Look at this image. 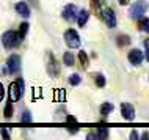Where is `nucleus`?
I'll use <instances>...</instances> for the list:
<instances>
[{
    "mask_svg": "<svg viewBox=\"0 0 149 140\" xmlns=\"http://www.w3.org/2000/svg\"><path fill=\"white\" fill-rule=\"evenodd\" d=\"M63 63L66 66H74L75 57H74V54H72L71 50H68V52H64V54H63Z\"/></svg>",
    "mask_w": 149,
    "mask_h": 140,
    "instance_id": "nucleus-13",
    "label": "nucleus"
},
{
    "mask_svg": "<svg viewBox=\"0 0 149 140\" xmlns=\"http://www.w3.org/2000/svg\"><path fill=\"white\" fill-rule=\"evenodd\" d=\"M141 137H143V139H149V134H148V132H144V134L141 135Z\"/></svg>",
    "mask_w": 149,
    "mask_h": 140,
    "instance_id": "nucleus-31",
    "label": "nucleus"
},
{
    "mask_svg": "<svg viewBox=\"0 0 149 140\" xmlns=\"http://www.w3.org/2000/svg\"><path fill=\"white\" fill-rule=\"evenodd\" d=\"M29 29H30L29 22H22L21 25H19V35H21V36H22V39H25L27 33H29Z\"/></svg>",
    "mask_w": 149,
    "mask_h": 140,
    "instance_id": "nucleus-18",
    "label": "nucleus"
},
{
    "mask_svg": "<svg viewBox=\"0 0 149 140\" xmlns=\"http://www.w3.org/2000/svg\"><path fill=\"white\" fill-rule=\"evenodd\" d=\"M94 82H96V85H97L99 88L105 87V83H107L105 77H104V74H96V76H94Z\"/></svg>",
    "mask_w": 149,
    "mask_h": 140,
    "instance_id": "nucleus-21",
    "label": "nucleus"
},
{
    "mask_svg": "<svg viewBox=\"0 0 149 140\" xmlns=\"http://www.w3.org/2000/svg\"><path fill=\"white\" fill-rule=\"evenodd\" d=\"M121 115L126 121H134L135 120V109L132 104L129 102H123L121 104Z\"/></svg>",
    "mask_w": 149,
    "mask_h": 140,
    "instance_id": "nucleus-8",
    "label": "nucleus"
},
{
    "mask_svg": "<svg viewBox=\"0 0 149 140\" xmlns=\"http://www.w3.org/2000/svg\"><path fill=\"white\" fill-rule=\"evenodd\" d=\"M88 19H90V11L88 10H80L79 11V16H77V24L80 27H85L86 25V22H88Z\"/></svg>",
    "mask_w": 149,
    "mask_h": 140,
    "instance_id": "nucleus-12",
    "label": "nucleus"
},
{
    "mask_svg": "<svg viewBox=\"0 0 149 140\" xmlns=\"http://www.w3.org/2000/svg\"><path fill=\"white\" fill-rule=\"evenodd\" d=\"M146 60L149 62V49H146Z\"/></svg>",
    "mask_w": 149,
    "mask_h": 140,
    "instance_id": "nucleus-32",
    "label": "nucleus"
},
{
    "mask_svg": "<svg viewBox=\"0 0 149 140\" xmlns=\"http://www.w3.org/2000/svg\"><path fill=\"white\" fill-rule=\"evenodd\" d=\"M127 58H129V62H130L132 65L138 66V65H141V62L144 60V55H143V52L140 49H132L130 52H129Z\"/></svg>",
    "mask_w": 149,
    "mask_h": 140,
    "instance_id": "nucleus-9",
    "label": "nucleus"
},
{
    "mask_svg": "<svg viewBox=\"0 0 149 140\" xmlns=\"http://www.w3.org/2000/svg\"><path fill=\"white\" fill-rule=\"evenodd\" d=\"M118 2L121 3V5H129V2H130V0H118Z\"/></svg>",
    "mask_w": 149,
    "mask_h": 140,
    "instance_id": "nucleus-29",
    "label": "nucleus"
},
{
    "mask_svg": "<svg viewBox=\"0 0 149 140\" xmlns=\"http://www.w3.org/2000/svg\"><path fill=\"white\" fill-rule=\"evenodd\" d=\"M0 132H2V137H3V139H10V134H8L6 129H2Z\"/></svg>",
    "mask_w": 149,
    "mask_h": 140,
    "instance_id": "nucleus-27",
    "label": "nucleus"
},
{
    "mask_svg": "<svg viewBox=\"0 0 149 140\" xmlns=\"http://www.w3.org/2000/svg\"><path fill=\"white\" fill-rule=\"evenodd\" d=\"M66 121H68V123H77V118H75V117H71V115H69V117H66Z\"/></svg>",
    "mask_w": 149,
    "mask_h": 140,
    "instance_id": "nucleus-26",
    "label": "nucleus"
},
{
    "mask_svg": "<svg viewBox=\"0 0 149 140\" xmlns=\"http://www.w3.org/2000/svg\"><path fill=\"white\" fill-rule=\"evenodd\" d=\"M107 135H108L107 127H100V129H99V137H100V139H105Z\"/></svg>",
    "mask_w": 149,
    "mask_h": 140,
    "instance_id": "nucleus-24",
    "label": "nucleus"
},
{
    "mask_svg": "<svg viewBox=\"0 0 149 140\" xmlns=\"http://www.w3.org/2000/svg\"><path fill=\"white\" fill-rule=\"evenodd\" d=\"M105 5V0H91V6L96 13H100V10Z\"/></svg>",
    "mask_w": 149,
    "mask_h": 140,
    "instance_id": "nucleus-17",
    "label": "nucleus"
},
{
    "mask_svg": "<svg viewBox=\"0 0 149 140\" xmlns=\"http://www.w3.org/2000/svg\"><path fill=\"white\" fill-rule=\"evenodd\" d=\"M13 112H14V107H13V101L11 99H8L5 109H3V117H5L6 120H10L11 117H13Z\"/></svg>",
    "mask_w": 149,
    "mask_h": 140,
    "instance_id": "nucleus-15",
    "label": "nucleus"
},
{
    "mask_svg": "<svg viewBox=\"0 0 149 140\" xmlns=\"http://www.w3.org/2000/svg\"><path fill=\"white\" fill-rule=\"evenodd\" d=\"M116 43H118V46H127L130 44V36H127V35H119L118 39H116Z\"/></svg>",
    "mask_w": 149,
    "mask_h": 140,
    "instance_id": "nucleus-19",
    "label": "nucleus"
},
{
    "mask_svg": "<svg viewBox=\"0 0 149 140\" xmlns=\"http://www.w3.org/2000/svg\"><path fill=\"white\" fill-rule=\"evenodd\" d=\"M47 73H49L50 77L60 76V63H58V60L54 57V54H52L50 50L47 52Z\"/></svg>",
    "mask_w": 149,
    "mask_h": 140,
    "instance_id": "nucleus-5",
    "label": "nucleus"
},
{
    "mask_svg": "<svg viewBox=\"0 0 149 140\" xmlns=\"http://www.w3.org/2000/svg\"><path fill=\"white\" fill-rule=\"evenodd\" d=\"M31 120H33L31 118V113L29 110H25L22 113V117H21V123H31Z\"/></svg>",
    "mask_w": 149,
    "mask_h": 140,
    "instance_id": "nucleus-23",
    "label": "nucleus"
},
{
    "mask_svg": "<svg viewBox=\"0 0 149 140\" xmlns=\"http://www.w3.org/2000/svg\"><path fill=\"white\" fill-rule=\"evenodd\" d=\"M140 30L146 32V33H149V18H141L140 19Z\"/></svg>",
    "mask_w": 149,
    "mask_h": 140,
    "instance_id": "nucleus-22",
    "label": "nucleus"
},
{
    "mask_svg": "<svg viewBox=\"0 0 149 140\" xmlns=\"http://www.w3.org/2000/svg\"><path fill=\"white\" fill-rule=\"evenodd\" d=\"M22 36L19 35V32L16 30H8L2 35V46L5 47L6 50H11V49H16L22 44Z\"/></svg>",
    "mask_w": 149,
    "mask_h": 140,
    "instance_id": "nucleus-1",
    "label": "nucleus"
},
{
    "mask_svg": "<svg viewBox=\"0 0 149 140\" xmlns=\"http://www.w3.org/2000/svg\"><path fill=\"white\" fill-rule=\"evenodd\" d=\"M21 57H19L17 54H13L10 55L6 60V71L10 74H17L19 71H21Z\"/></svg>",
    "mask_w": 149,
    "mask_h": 140,
    "instance_id": "nucleus-6",
    "label": "nucleus"
},
{
    "mask_svg": "<svg viewBox=\"0 0 149 140\" xmlns=\"http://www.w3.org/2000/svg\"><path fill=\"white\" fill-rule=\"evenodd\" d=\"M3 98H5V88H3L2 82H0V101H3Z\"/></svg>",
    "mask_w": 149,
    "mask_h": 140,
    "instance_id": "nucleus-25",
    "label": "nucleus"
},
{
    "mask_svg": "<svg viewBox=\"0 0 149 140\" xmlns=\"http://www.w3.org/2000/svg\"><path fill=\"white\" fill-rule=\"evenodd\" d=\"M63 19H66L68 22H74L77 21V16H79V10L74 3H68L66 6L63 8Z\"/></svg>",
    "mask_w": 149,
    "mask_h": 140,
    "instance_id": "nucleus-7",
    "label": "nucleus"
},
{
    "mask_svg": "<svg viewBox=\"0 0 149 140\" xmlns=\"http://www.w3.org/2000/svg\"><path fill=\"white\" fill-rule=\"evenodd\" d=\"M14 10L17 14H21L22 18H30V6L25 2H17L14 5Z\"/></svg>",
    "mask_w": 149,
    "mask_h": 140,
    "instance_id": "nucleus-11",
    "label": "nucleus"
},
{
    "mask_svg": "<svg viewBox=\"0 0 149 140\" xmlns=\"http://www.w3.org/2000/svg\"><path fill=\"white\" fill-rule=\"evenodd\" d=\"M69 83L72 87H75V85H80V83H82V77H80V74H71L69 76Z\"/></svg>",
    "mask_w": 149,
    "mask_h": 140,
    "instance_id": "nucleus-20",
    "label": "nucleus"
},
{
    "mask_svg": "<svg viewBox=\"0 0 149 140\" xmlns=\"http://www.w3.org/2000/svg\"><path fill=\"white\" fill-rule=\"evenodd\" d=\"M113 104L111 102H104L100 104V115H104V117H107V115H110L111 112H113Z\"/></svg>",
    "mask_w": 149,
    "mask_h": 140,
    "instance_id": "nucleus-16",
    "label": "nucleus"
},
{
    "mask_svg": "<svg viewBox=\"0 0 149 140\" xmlns=\"http://www.w3.org/2000/svg\"><path fill=\"white\" fill-rule=\"evenodd\" d=\"M149 8V3L146 0H138V2H135L134 5L130 6V10H129V16H130L132 19H141L143 14L148 11Z\"/></svg>",
    "mask_w": 149,
    "mask_h": 140,
    "instance_id": "nucleus-2",
    "label": "nucleus"
},
{
    "mask_svg": "<svg viewBox=\"0 0 149 140\" xmlns=\"http://www.w3.org/2000/svg\"><path fill=\"white\" fill-rule=\"evenodd\" d=\"M64 41H66V44L69 49H79L80 44H82L77 30H74V29H68L64 32Z\"/></svg>",
    "mask_w": 149,
    "mask_h": 140,
    "instance_id": "nucleus-4",
    "label": "nucleus"
},
{
    "mask_svg": "<svg viewBox=\"0 0 149 140\" xmlns=\"http://www.w3.org/2000/svg\"><path fill=\"white\" fill-rule=\"evenodd\" d=\"M99 16L102 18V21L105 22V25L108 27V29H115V27H116V24H118V19H116L115 11L111 10L110 6H104L102 10H100Z\"/></svg>",
    "mask_w": 149,
    "mask_h": 140,
    "instance_id": "nucleus-3",
    "label": "nucleus"
},
{
    "mask_svg": "<svg viewBox=\"0 0 149 140\" xmlns=\"http://www.w3.org/2000/svg\"><path fill=\"white\" fill-rule=\"evenodd\" d=\"M22 93H21V88H19V85H17V82H13V83H10V99L13 102H17L19 99L22 98Z\"/></svg>",
    "mask_w": 149,
    "mask_h": 140,
    "instance_id": "nucleus-10",
    "label": "nucleus"
},
{
    "mask_svg": "<svg viewBox=\"0 0 149 140\" xmlns=\"http://www.w3.org/2000/svg\"><path fill=\"white\" fill-rule=\"evenodd\" d=\"M79 62H80V65H82L83 69H88V66H90V58H88V55H86L85 50H80L79 52Z\"/></svg>",
    "mask_w": 149,
    "mask_h": 140,
    "instance_id": "nucleus-14",
    "label": "nucleus"
},
{
    "mask_svg": "<svg viewBox=\"0 0 149 140\" xmlns=\"http://www.w3.org/2000/svg\"><path fill=\"white\" fill-rule=\"evenodd\" d=\"M144 47H146V49H149V38L144 39Z\"/></svg>",
    "mask_w": 149,
    "mask_h": 140,
    "instance_id": "nucleus-30",
    "label": "nucleus"
},
{
    "mask_svg": "<svg viewBox=\"0 0 149 140\" xmlns=\"http://www.w3.org/2000/svg\"><path fill=\"white\" fill-rule=\"evenodd\" d=\"M130 139L136 140V139H138V132H136V131H132V134H130Z\"/></svg>",
    "mask_w": 149,
    "mask_h": 140,
    "instance_id": "nucleus-28",
    "label": "nucleus"
}]
</instances>
